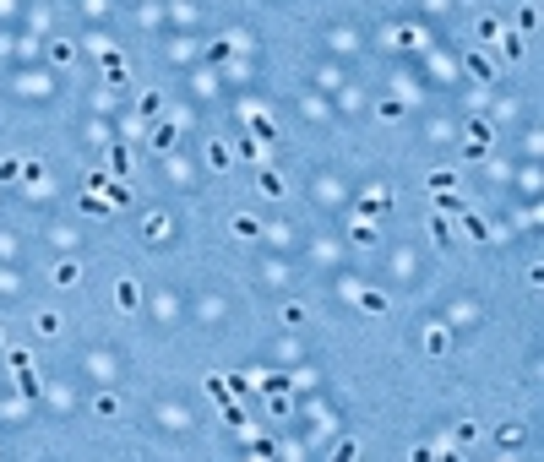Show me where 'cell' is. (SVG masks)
I'll use <instances>...</instances> for the list:
<instances>
[{
	"label": "cell",
	"mask_w": 544,
	"mask_h": 462,
	"mask_svg": "<svg viewBox=\"0 0 544 462\" xmlns=\"http://www.w3.org/2000/svg\"><path fill=\"white\" fill-rule=\"evenodd\" d=\"M490 142H495V136H490V125H484V120H468L463 153H468V158H484V153H490Z\"/></svg>",
	"instance_id": "obj_1"
},
{
	"label": "cell",
	"mask_w": 544,
	"mask_h": 462,
	"mask_svg": "<svg viewBox=\"0 0 544 462\" xmlns=\"http://www.w3.org/2000/svg\"><path fill=\"white\" fill-rule=\"evenodd\" d=\"M174 142H180V125H174V120H158L153 131H147V147H153V153H169Z\"/></svg>",
	"instance_id": "obj_2"
},
{
	"label": "cell",
	"mask_w": 544,
	"mask_h": 462,
	"mask_svg": "<svg viewBox=\"0 0 544 462\" xmlns=\"http://www.w3.org/2000/svg\"><path fill=\"white\" fill-rule=\"evenodd\" d=\"M256 185H261V196H272V202H283V196H289V185H283V174H278V169H261V174H256Z\"/></svg>",
	"instance_id": "obj_3"
},
{
	"label": "cell",
	"mask_w": 544,
	"mask_h": 462,
	"mask_svg": "<svg viewBox=\"0 0 544 462\" xmlns=\"http://www.w3.org/2000/svg\"><path fill=\"white\" fill-rule=\"evenodd\" d=\"M458 229H463L468 239H490V223H484L479 212H468V207H463V212H458Z\"/></svg>",
	"instance_id": "obj_4"
},
{
	"label": "cell",
	"mask_w": 544,
	"mask_h": 462,
	"mask_svg": "<svg viewBox=\"0 0 544 462\" xmlns=\"http://www.w3.org/2000/svg\"><path fill=\"white\" fill-rule=\"evenodd\" d=\"M387 207H392V191H370V196L359 202V218H381Z\"/></svg>",
	"instance_id": "obj_5"
},
{
	"label": "cell",
	"mask_w": 544,
	"mask_h": 462,
	"mask_svg": "<svg viewBox=\"0 0 544 462\" xmlns=\"http://www.w3.org/2000/svg\"><path fill=\"white\" fill-rule=\"evenodd\" d=\"M104 202H109V207H126V202H131V185L109 174V180H104Z\"/></svg>",
	"instance_id": "obj_6"
},
{
	"label": "cell",
	"mask_w": 544,
	"mask_h": 462,
	"mask_svg": "<svg viewBox=\"0 0 544 462\" xmlns=\"http://www.w3.org/2000/svg\"><path fill=\"white\" fill-rule=\"evenodd\" d=\"M109 174H115V180H126V174H131V147H126V142H120V147H109Z\"/></svg>",
	"instance_id": "obj_7"
},
{
	"label": "cell",
	"mask_w": 544,
	"mask_h": 462,
	"mask_svg": "<svg viewBox=\"0 0 544 462\" xmlns=\"http://www.w3.org/2000/svg\"><path fill=\"white\" fill-rule=\"evenodd\" d=\"M137 300H142V294H137V283H131V278H120V283H115V305H120V310H137Z\"/></svg>",
	"instance_id": "obj_8"
},
{
	"label": "cell",
	"mask_w": 544,
	"mask_h": 462,
	"mask_svg": "<svg viewBox=\"0 0 544 462\" xmlns=\"http://www.w3.org/2000/svg\"><path fill=\"white\" fill-rule=\"evenodd\" d=\"M354 300H359V310H365V315H381V310H387V294H376V289H359Z\"/></svg>",
	"instance_id": "obj_9"
},
{
	"label": "cell",
	"mask_w": 544,
	"mask_h": 462,
	"mask_svg": "<svg viewBox=\"0 0 544 462\" xmlns=\"http://www.w3.org/2000/svg\"><path fill=\"white\" fill-rule=\"evenodd\" d=\"M425 185L430 191H458V169H436V174H425Z\"/></svg>",
	"instance_id": "obj_10"
},
{
	"label": "cell",
	"mask_w": 544,
	"mask_h": 462,
	"mask_svg": "<svg viewBox=\"0 0 544 462\" xmlns=\"http://www.w3.org/2000/svg\"><path fill=\"white\" fill-rule=\"evenodd\" d=\"M436 212H441V218H458V212H463L458 191H436Z\"/></svg>",
	"instance_id": "obj_11"
},
{
	"label": "cell",
	"mask_w": 544,
	"mask_h": 462,
	"mask_svg": "<svg viewBox=\"0 0 544 462\" xmlns=\"http://www.w3.org/2000/svg\"><path fill=\"white\" fill-rule=\"evenodd\" d=\"M425 348H430L436 359H441V354L452 348V337H447V326H430V332H425Z\"/></svg>",
	"instance_id": "obj_12"
},
{
	"label": "cell",
	"mask_w": 544,
	"mask_h": 462,
	"mask_svg": "<svg viewBox=\"0 0 544 462\" xmlns=\"http://www.w3.org/2000/svg\"><path fill=\"white\" fill-rule=\"evenodd\" d=\"M468 71H473L479 82H490V77H495V60H484L479 49H468Z\"/></svg>",
	"instance_id": "obj_13"
},
{
	"label": "cell",
	"mask_w": 544,
	"mask_h": 462,
	"mask_svg": "<svg viewBox=\"0 0 544 462\" xmlns=\"http://www.w3.org/2000/svg\"><path fill=\"white\" fill-rule=\"evenodd\" d=\"M229 229H234V239H256V234H261V223H256L250 212H239V218H234Z\"/></svg>",
	"instance_id": "obj_14"
},
{
	"label": "cell",
	"mask_w": 544,
	"mask_h": 462,
	"mask_svg": "<svg viewBox=\"0 0 544 462\" xmlns=\"http://www.w3.org/2000/svg\"><path fill=\"white\" fill-rule=\"evenodd\" d=\"M250 131H256L261 142H272V136H278V125H272V120H267L261 109H250Z\"/></svg>",
	"instance_id": "obj_15"
},
{
	"label": "cell",
	"mask_w": 544,
	"mask_h": 462,
	"mask_svg": "<svg viewBox=\"0 0 544 462\" xmlns=\"http://www.w3.org/2000/svg\"><path fill=\"white\" fill-rule=\"evenodd\" d=\"M77 278H82V267H77V261H55V283H60V289H71Z\"/></svg>",
	"instance_id": "obj_16"
},
{
	"label": "cell",
	"mask_w": 544,
	"mask_h": 462,
	"mask_svg": "<svg viewBox=\"0 0 544 462\" xmlns=\"http://www.w3.org/2000/svg\"><path fill=\"white\" fill-rule=\"evenodd\" d=\"M147 245H158V239H169V218H163V212H153V218H147Z\"/></svg>",
	"instance_id": "obj_17"
},
{
	"label": "cell",
	"mask_w": 544,
	"mask_h": 462,
	"mask_svg": "<svg viewBox=\"0 0 544 462\" xmlns=\"http://www.w3.org/2000/svg\"><path fill=\"white\" fill-rule=\"evenodd\" d=\"M430 239H436V245H452V223H447V218H441V212H436V218H430Z\"/></svg>",
	"instance_id": "obj_18"
},
{
	"label": "cell",
	"mask_w": 544,
	"mask_h": 462,
	"mask_svg": "<svg viewBox=\"0 0 544 462\" xmlns=\"http://www.w3.org/2000/svg\"><path fill=\"white\" fill-rule=\"evenodd\" d=\"M452 441H458V446H473V441H479V424H473V419H463V424L452 430Z\"/></svg>",
	"instance_id": "obj_19"
},
{
	"label": "cell",
	"mask_w": 544,
	"mask_h": 462,
	"mask_svg": "<svg viewBox=\"0 0 544 462\" xmlns=\"http://www.w3.org/2000/svg\"><path fill=\"white\" fill-rule=\"evenodd\" d=\"M71 55H77V49H71L66 38H55V44H49V60H55V66H71Z\"/></svg>",
	"instance_id": "obj_20"
},
{
	"label": "cell",
	"mask_w": 544,
	"mask_h": 462,
	"mask_svg": "<svg viewBox=\"0 0 544 462\" xmlns=\"http://www.w3.org/2000/svg\"><path fill=\"white\" fill-rule=\"evenodd\" d=\"M207 163H213V169H229V147H224V142H207Z\"/></svg>",
	"instance_id": "obj_21"
},
{
	"label": "cell",
	"mask_w": 544,
	"mask_h": 462,
	"mask_svg": "<svg viewBox=\"0 0 544 462\" xmlns=\"http://www.w3.org/2000/svg\"><path fill=\"white\" fill-rule=\"evenodd\" d=\"M354 245H376V223H370V218L354 223Z\"/></svg>",
	"instance_id": "obj_22"
},
{
	"label": "cell",
	"mask_w": 544,
	"mask_h": 462,
	"mask_svg": "<svg viewBox=\"0 0 544 462\" xmlns=\"http://www.w3.org/2000/svg\"><path fill=\"white\" fill-rule=\"evenodd\" d=\"M16 391H22V397H38V376H33V370H16Z\"/></svg>",
	"instance_id": "obj_23"
},
{
	"label": "cell",
	"mask_w": 544,
	"mask_h": 462,
	"mask_svg": "<svg viewBox=\"0 0 544 462\" xmlns=\"http://www.w3.org/2000/svg\"><path fill=\"white\" fill-rule=\"evenodd\" d=\"M501 55L517 60V55H523V38H517V33H501Z\"/></svg>",
	"instance_id": "obj_24"
},
{
	"label": "cell",
	"mask_w": 544,
	"mask_h": 462,
	"mask_svg": "<svg viewBox=\"0 0 544 462\" xmlns=\"http://www.w3.org/2000/svg\"><path fill=\"white\" fill-rule=\"evenodd\" d=\"M403 109H408L403 98H381V120H403Z\"/></svg>",
	"instance_id": "obj_25"
},
{
	"label": "cell",
	"mask_w": 544,
	"mask_h": 462,
	"mask_svg": "<svg viewBox=\"0 0 544 462\" xmlns=\"http://www.w3.org/2000/svg\"><path fill=\"white\" fill-rule=\"evenodd\" d=\"M137 109H142V120H158V109H163V104H158V93H142V104H137Z\"/></svg>",
	"instance_id": "obj_26"
},
{
	"label": "cell",
	"mask_w": 544,
	"mask_h": 462,
	"mask_svg": "<svg viewBox=\"0 0 544 462\" xmlns=\"http://www.w3.org/2000/svg\"><path fill=\"white\" fill-rule=\"evenodd\" d=\"M22 180H27V185H38V180H44V163H38V158H27V163H22Z\"/></svg>",
	"instance_id": "obj_27"
},
{
	"label": "cell",
	"mask_w": 544,
	"mask_h": 462,
	"mask_svg": "<svg viewBox=\"0 0 544 462\" xmlns=\"http://www.w3.org/2000/svg\"><path fill=\"white\" fill-rule=\"evenodd\" d=\"M38 332H44V337H55V332H60V315H55V310H44V315H38Z\"/></svg>",
	"instance_id": "obj_28"
},
{
	"label": "cell",
	"mask_w": 544,
	"mask_h": 462,
	"mask_svg": "<svg viewBox=\"0 0 544 462\" xmlns=\"http://www.w3.org/2000/svg\"><path fill=\"white\" fill-rule=\"evenodd\" d=\"M517 441H523V430H517V424H506V430H501V435H495V446H506V452H512V446H517Z\"/></svg>",
	"instance_id": "obj_29"
},
{
	"label": "cell",
	"mask_w": 544,
	"mask_h": 462,
	"mask_svg": "<svg viewBox=\"0 0 544 462\" xmlns=\"http://www.w3.org/2000/svg\"><path fill=\"white\" fill-rule=\"evenodd\" d=\"M261 391H267V397H283V391H289V381H283V376H267V381H261Z\"/></svg>",
	"instance_id": "obj_30"
},
{
	"label": "cell",
	"mask_w": 544,
	"mask_h": 462,
	"mask_svg": "<svg viewBox=\"0 0 544 462\" xmlns=\"http://www.w3.org/2000/svg\"><path fill=\"white\" fill-rule=\"evenodd\" d=\"M93 408H98V413H104V419H115V413H120V402H115V397H109V391H104V397H98V402H93Z\"/></svg>",
	"instance_id": "obj_31"
},
{
	"label": "cell",
	"mask_w": 544,
	"mask_h": 462,
	"mask_svg": "<svg viewBox=\"0 0 544 462\" xmlns=\"http://www.w3.org/2000/svg\"><path fill=\"white\" fill-rule=\"evenodd\" d=\"M207 55H213V60H229V55H234V38H218V44L207 49Z\"/></svg>",
	"instance_id": "obj_32"
},
{
	"label": "cell",
	"mask_w": 544,
	"mask_h": 462,
	"mask_svg": "<svg viewBox=\"0 0 544 462\" xmlns=\"http://www.w3.org/2000/svg\"><path fill=\"white\" fill-rule=\"evenodd\" d=\"M239 158H250V163H256V158H261V142H250V136H239Z\"/></svg>",
	"instance_id": "obj_33"
},
{
	"label": "cell",
	"mask_w": 544,
	"mask_h": 462,
	"mask_svg": "<svg viewBox=\"0 0 544 462\" xmlns=\"http://www.w3.org/2000/svg\"><path fill=\"white\" fill-rule=\"evenodd\" d=\"M283 321H289V326H300V321H305V305H300V300H294V305H283Z\"/></svg>",
	"instance_id": "obj_34"
},
{
	"label": "cell",
	"mask_w": 544,
	"mask_h": 462,
	"mask_svg": "<svg viewBox=\"0 0 544 462\" xmlns=\"http://www.w3.org/2000/svg\"><path fill=\"white\" fill-rule=\"evenodd\" d=\"M463 5H473V0H463Z\"/></svg>",
	"instance_id": "obj_35"
},
{
	"label": "cell",
	"mask_w": 544,
	"mask_h": 462,
	"mask_svg": "<svg viewBox=\"0 0 544 462\" xmlns=\"http://www.w3.org/2000/svg\"><path fill=\"white\" fill-rule=\"evenodd\" d=\"M0 343H5V337H0Z\"/></svg>",
	"instance_id": "obj_36"
},
{
	"label": "cell",
	"mask_w": 544,
	"mask_h": 462,
	"mask_svg": "<svg viewBox=\"0 0 544 462\" xmlns=\"http://www.w3.org/2000/svg\"><path fill=\"white\" fill-rule=\"evenodd\" d=\"M0 5H5V0H0Z\"/></svg>",
	"instance_id": "obj_37"
}]
</instances>
